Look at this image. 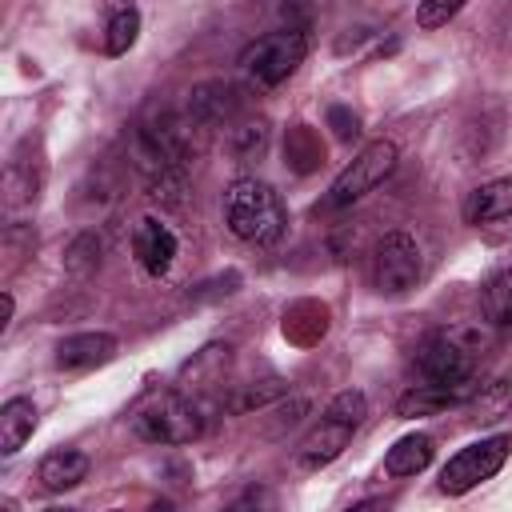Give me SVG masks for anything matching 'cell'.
Here are the masks:
<instances>
[{
  "mask_svg": "<svg viewBox=\"0 0 512 512\" xmlns=\"http://www.w3.org/2000/svg\"><path fill=\"white\" fill-rule=\"evenodd\" d=\"M220 212H224V228L244 240V244H256V248H272L284 240L288 232V212H284V200L272 184L256 180V176H240L224 188V200H220Z\"/></svg>",
  "mask_w": 512,
  "mask_h": 512,
  "instance_id": "1",
  "label": "cell"
},
{
  "mask_svg": "<svg viewBox=\"0 0 512 512\" xmlns=\"http://www.w3.org/2000/svg\"><path fill=\"white\" fill-rule=\"evenodd\" d=\"M364 416H368L364 392H356V388L336 392V396L328 400V408L320 412V420L308 428V436L296 444V468L316 472V468L332 464V460L348 448V440L356 436V428L364 424Z\"/></svg>",
  "mask_w": 512,
  "mask_h": 512,
  "instance_id": "2",
  "label": "cell"
},
{
  "mask_svg": "<svg viewBox=\"0 0 512 512\" xmlns=\"http://www.w3.org/2000/svg\"><path fill=\"white\" fill-rule=\"evenodd\" d=\"M128 424L144 444H192L204 432V416L184 392H152V396H144L132 408Z\"/></svg>",
  "mask_w": 512,
  "mask_h": 512,
  "instance_id": "3",
  "label": "cell"
},
{
  "mask_svg": "<svg viewBox=\"0 0 512 512\" xmlns=\"http://www.w3.org/2000/svg\"><path fill=\"white\" fill-rule=\"evenodd\" d=\"M308 56V32L288 24V28H272L264 36H256L244 52H240V72L256 84V88H276L284 84Z\"/></svg>",
  "mask_w": 512,
  "mask_h": 512,
  "instance_id": "4",
  "label": "cell"
},
{
  "mask_svg": "<svg viewBox=\"0 0 512 512\" xmlns=\"http://www.w3.org/2000/svg\"><path fill=\"white\" fill-rule=\"evenodd\" d=\"M476 348L480 340L472 328H444L420 344L416 372L432 384H476Z\"/></svg>",
  "mask_w": 512,
  "mask_h": 512,
  "instance_id": "5",
  "label": "cell"
},
{
  "mask_svg": "<svg viewBox=\"0 0 512 512\" xmlns=\"http://www.w3.org/2000/svg\"><path fill=\"white\" fill-rule=\"evenodd\" d=\"M424 260H420V244L408 232H384L372 248V288L380 296H404L420 284Z\"/></svg>",
  "mask_w": 512,
  "mask_h": 512,
  "instance_id": "6",
  "label": "cell"
},
{
  "mask_svg": "<svg viewBox=\"0 0 512 512\" xmlns=\"http://www.w3.org/2000/svg\"><path fill=\"white\" fill-rule=\"evenodd\" d=\"M396 144L392 140H372V144H364L360 152H356V160L332 180V188H328V196H324V208H348V204H356V200H364L376 184H384L388 180V172L396 168Z\"/></svg>",
  "mask_w": 512,
  "mask_h": 512,
  "instance_id": "7",
  "label": "cell"
},
{
  "mask_svg": "<svg viewBox=\"0 0 512 512\" xmlns=\"http://www.w3.org/2000/svg\"><path fill=\"white\" fill-rule=\"evenodd\" d=\"M508 452H512V436H484V440L464 444V448L440 468V492H448V496L472 492L480 480H492V476L504 468Z\"/></svg>",
  "mask_w": 512,
  "mask_h": 512,
  "instance_id": "8",
  "label": "cell"
},
{
  "mask_svg": "<svg viewBox=\"0 0 512 512\" xmlns=\"http://www.w3.org/2000/svg\"><path fill=\"white\" fill-rule=\"evenodd\" d=\"M132 256L152 280L168 276V268L176 260V232L156 216H140L132 228Z\"/></svg>",
  "mask_w": 512,
  "mask_h": 512,
  "instance_id": "9",
  "label": "cell"
},
{
  "mask_svg": "<svg viewBox=\"0 0 512 512\" xmlns=\"http://www.w3.org/2000/svg\"><path fill=\"white\" fill-rule=\"evenodd\" d=\"M188 120L192 124H204V128H220V124H232L240 116V88L236 84H224V80H204L188 92Z\"/></svg>",
  "mask_w": 512,
  "mask_h": 512,
  "instance_id": "10",
  "label": "cell"
},
{
  "mask_svg": "<svg viewBox=\"0 0 512 512\" xmlns=\"http://www.w3.org/2000/svg\"><path fill=\"white\" fill-rule=\"evenodd\" d=\"M116 356V336L112 332H76L56 344V368L60 372H84L96 364H108Z\"/></svg>",
  "mask_w": 512,
  "mask_h": 512,
  "instance_id": "11",
  "label": "cell"
},
{
  "mask_svg": "<svg viewBox=\"0 0 512 512\" xmlns=\"http://www.w3.org/2000/svg\"><path fill=\"white\" fill-rule=\"evenodd\" d=\"M472 392H476V384H432V380H420L396 400V416H428V412L464 404Z\"/></svg>",
  "mask_w": 512,
  "mask_h": 512,
  "instance_id": "12",
  "label": "cell"
},
{
  "mask_svg": "<svg viewBox=\"0 0 512 512\" xmlns=\"http://www.w3.org/2000/svg\"><path fill=\"white\" fill-rule=\"evenodd\" d=\"M460 216H464V224H496V220H508L512 216V176H500V180H488V184L472 188L464 196Z\"/></svg>",
  "mask_w": 512,
  "mask_h": 512,
  "instance_id": "13",
  "label": "cell"
},
{
  "mask_svg": "<svg viewBox=\"0 0 512 512\" xmlns=\"http://www.w3.org/2000/svg\"><path fill=\"white\" fill-rule=\"evenodd\" d=\"M88 468H92V460H88L84 452H76V448H56V452H48V456L40 460L36 480H40L44 492H68V488H76V484L88 480Z\"/></svg>",
  "mask_w": 512,
  "mask_h": 512,
  "instance_id": "14",
  "label": "cell"
},
{
  "mask_svg": "<svg viewBox=\"0 0 512 512\" xmlns=\"http://www.w3.org/2000/svg\"><path fill=\"white\" fill-rule=\"evenodd\" d=\"M36 428V404L28 396H12L0 408V456H16Z\"/></svg>",
  "mask_w": 512,
  "mask_h": 512,
  "instance_id": "15",
  "label": "cell"
},
{
  "mask_svg": "<svg viewBox=\"0 0 512 512\" xmlns=\"http://www.w3.org/2000/svg\"><path fill=\"white\" fill-rule=\"evenodd\" d=\"M432 452H436V444H432L428 432L400 436V440L388 448V456H384V472H388V476H416V472H424V468L432 464Z\"/></svg>",
  "mask_w": 512,
  "mask_h": 512,
  "instance_id": "16",
  "label": "cell"
},
{
  "mask_svg": "<svg viewBox=\"0 0 512 512\" xmlns=\"http://www.w3.org/2000/svg\"><path fill=\"white\" fill-rule=\"evenodd\" d=\"M480 308H484V320L496 324V328H512V268L496 272L484 292H480Z\"/></svg>",
  "mask_w": 512,
  "mask_h": 512,
  "instance_id": "17",
  "label": "cell"
},
{
  "mask_svg": "<svg viewBox=\"0 0 512 512\" xmlns=\"http://www.w3.org/2000/svg\"><path fill=\"white\" fill-rule=\"evenodd\" d=\"M140 36V12L136 4H120L112 16H108V28H104V52L108 56H124Z\"/></svg>",
  "mask_w": 512,
  "mask_h": 512,
  "instance_id": "18",
  "label": "cell"
},
{
  "mask_svg": "<svg viewBox=\"0 0 512 512\" xmlns=\"http://www.w3.org/2000/svg\"><path fill=\"white\" fill-rule=\"evenodd\" d=\"M100 256H104V240H100L96 232H80V236L68 244V252H64V268L84 280V276H92V272L100 268Z\"/></svg>",
  "mask_w": 512,
  "mask_h": 512,
  "instance_id": "19",
  "label": "cell"
},
{
  "mask_svg": "<svg viewBox=\"0 0 512 512\" xmlns=\"http://www.w3.org/2000/svg\"><path fill=\"white\" fill-rule=\"evenodd\" d=\"M228 144H232V152L240 156V160H256V156H264V148H268V120H244V124H236L232 132H228Z\"/></svg>",
  "mask_w": 512,
  "mask_h": 512,
  "instance_id": "20",
  "label": "cell"
},
{
  "mask_svg": "<svg viewBox=\"0 0 512 512\" xmlns=\"http://www.w3.org/2000/svg\"><path fill=\"white\" fill-rule=\"evenodd\" d=\"M468 0H420L416 4V24L420 28H444Z\"/></svg>",
  "mask_w": 512,
  "mask_h": 512,
  "instance_id": "21",
  "label": "cell"
},
{
  "mask_svg": "<svg viewBox=\"0 0 512 512\" xmlns=\"http://www.w3.org/2000/svg\"><path fill=\"white\" fill-rule=\"evenodd\" d=\"M308 412V400L304 396H292L288 404H280L272 416H276V428H268L272 436H280V428H292V424H300V416Z\"/></svg>",
  "mask_w": 512,
  "mask_h": 512,
  "instance_id": "22",
  "label": "cell"
},
{
  "mask_svg": "<svg viewBox=\"0 0 512 512\" xmlns=\"http://www.w3.org/2000/svg\"><path fill=\"white\" fill-rule=\"evenodd\" d=\"M328 120H332V132H336V140H352V136L360 132V120H356L348 108H332V112H328Z\"/></svg>",
  "mask_w": 512,
  "mask_h": 512,
  "instance_id": "23",
  "label": "cell"
},
{
  "mask_svg": "<svg viewBox=\"0 0 512 512\" xmlns=\"http://www.w3.org/2000/svg\"><path fill=\"white\" fill-rule=\"evenodd\" d=\"M12 308H16V304H12V296L4 292V328H8V320H12Z\"/></svg>",
  "mask_w": 512,
  "mask_h": 512,
  "instance_id": "24",
  "label": "cell"
},
{
  "mask_svg": "<svg viewBox=\"0 0 512 512\" xmlns=\"http://www.w3.org/2000/svg\"><path fill=\"white\" fill-rule=\"evenodd\" d=\"M508 44H512V20H508Z\"/></svg>",
  "mask_w": 512,
  "mask_h": 512,
  "instance_id": "25",
  "label": "cell"
}]
</instances>
